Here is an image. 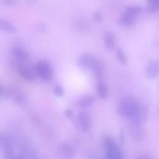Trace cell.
<instances>
[{
  "mask_svg": "<svg viewBox=\"0 0 159 159\" xmlns=\"http://www.w3.org/2000/svg\"><path fill=\"white\" fill-rule=\"evenodd\" d=\"M134 127H135V129L132 130L133 136L134 137H135V139H138V140H140V138L143 137V131L140 129L141 125L134 124Z\"/></svg>",
  "mask_w": 159,
  "mask_h": 159,
  "instance_id": "22",
  "label": "cell"
},
{
  "mask_svg": "<svg viewBox=\"0 0 159 159\" xmlns=\"http://www.w3.org/2000/svg\"><path fill=\"white\" fill-rule=\"evenodd\" d=\"M20 153L22 159H37V150L27 142H22L19 144Z\"/></svg>",
  "mask_w": 159,
  "mask_h": 159,
  "instance_id": "6",
  "label": "cell"
},
{
  "mask_svg": "<svg viewBox=\"0 0 159 159\" xmlns=\"http://www.w3.org/2000/svg\"><path fill=\"white\" fill-rule=\"evenodd\" d=\"M104 42L106 49L109 51H112L115 46V36L111 32H107L104 35Z\"/></svg>",
  "mask_w": 159,
  "mask_h": 159,
  "instance_id": "15",
  "label": "cell"
},
{
  "mask_svg": "<svg viewBox=\"0 0 159 159\" xmlns=\"http://www.w3.org/2000/svg\"><path fill=\"white\" fill-rule=\"evenodd\" d=\"M53 91L54 94L57 97H61L64 94V89L63 87L59 84H57L54 86Z\"/></svg>",
  "mask_w": 159,
  "mask_h": 159,
  "instance_id": "24",
  "label": "cell"
},
{
  "mask_svg": "<svg viewBox=\"0 0 159 159\" xmlns=\"http://www.w3.org/2000/svg\"><path fill=\"white\" fill-rule=\"evenodd\" d=\"M116 54L117 58L119 61L123 65H126L127 64V58L126 56L123 52V50L121 48H117L116 51Z\"/></svg>",
  "mask_w": 159,
  "mask_h": 159,
  "instance_id": "23",
  "label": "cell"
},
{
  "mask_svg": "<svg viewBox=\"0 0 159 159\" xmlns=\"http://www.w3.org/2000/svg\"><path fill=\"white\" fill-rule=\"evenodd\" d=\"M147 118V109L142 104L138 103L136 109L134 112V115L131 117V119L134 124L140 125L145 122Z\"/></svg>",
  "mask_w": 159,
  "mask_h": 159,
  "instance_id": "5",
  "label": "cell"
},
{
  "mask_svg": "<svg viewBox=\"0 0 159 159\" xmlns=\"http://www.w3.org/2000/svg\"><path fill=\"white\" fill-rule=\"evenodd\" d=\"M58 155L61 159H73L75 157V150L71 145L63 142L58 147Z\"/></svg>",
  "mask_w": 159,
  "mask_h": 159,
  "instance_id": "9",
  "label": "cell"
},
{
  "mask_svg": "<svg viewBox=\"0 0 159 159\" xmlns=\"http://www.w3.org/2000/svg\"><path fill=\"white\" fill-rule=\"evenodd\" d=\"M11 53L14 60L20 63L26 62L29 58L27 51L20 47H14L11 50Z\"/></svg>",
  "mask_w": 159,
  "mask_h": 159,
  "instance_id": "12",
  "label": "cell"
},
{
  "mask_svg": "<svg viewBox=\"0 0 159 159\" xmlns=\"http://www.w3.org/2000/svg\"><path fill=\"white\" fill-rule=\"evenodd\" d=\"M18 0H0L1 4L5 6H14Z\"/></svg>",
  "mask_w": 159,
  "mask_h": 159,
  "instance_id": "25",
  "label": "cell"
},
{
  "mask_svg": "<svg viewBox=\"0 0 159 159\" xmlns=\"http://www.w3.org/2000/svg\"><path fill=\"white\" fill-rule=\"evenodd\" d=\"M5 159H22V157L20 156V155L19 153V154H14L12 155V156L7 158H5Z\"/></svg>",
  "mask_w": 159,
  "mask_h": 159,
  "instance_id": "28",
  "label": "cell"
},
{
  "mask_svg": "<svg viewBox=\"0 0 159 159\" xmlns=\"http://www.w3.org/2000/svg\"><path fill=\"white\" fill-rule=\"evenodd\" d=\"M148 4L147 10L148 12L153 14L158 11L159 9V0H148Z\"/></svg>",
  "mask_w": 159,
  "mask_h": 159,
  "instance_id": "20",
  "label": "cell"
},
{
  "mask_svg": "<svg viewBox=\"0 0 159 159\" xmlns=\"http://www.w3.org/2000/svg\"><path fill=\"white\" fill-rule=\"evenodd\" d=\"M142 11V8L140 6H129L128 7H127L125 10L124 11V12L135 16L136 17H137V16Z\"/></svg>",
  "mask_w": 159,
  "mask_h": 159,
  "instance_id": "21",
  "label": "cell"
},
{
  "mask_svg": "<svg viewBox=\"0 0 159 159\" xmlns=\"http://www.w3.org/2000/svg\"><path fill=\"white\" fill-rule=\"evenodd\" d=\"M96 58L90 53H83L78 58V66L82 70H90L95 63Z\"/></svg>",
  "mask_w": 159,
  "mask_h": 159,
  "instance_id": "8",
  "label": "cell"
},
{
  "mask_svg": "<svg viewBox=\"0 0 159 159\" xmlns=\"http://www.w3.org/2000/svg\"><path fill=\"white\" fill-rule=\"evenodd\" d=\"M14 140L7 134H0V147L3 152L4 159L14 154Z\"/></svg>",
  "mask_w": 159,
  "mask_h": 159,
  "instance_id": "3",
  "label": "cell"
},
{
  "mask_svg": "<svg viewBox=\"0 0 159 159\" xmlns=\"http://www.w3.org/2000/svg\"><path fill=\"white\" fill-rule=\"evenodd\" d=\"M16 30V27L12 23L4 19H0V31L9 34H14Z\"/></svg>",
  "mask_w": 159,
  "mask_h": 159,
  "instance_id": "17",
  "label": "cell"
},
{
  "mask_svg": "<svg viewBox=\"0 0 159 159\" xmlns=\"http://www.w3.org/2000/svg\"><path fill=\"white\" fill-rule=\"evenodd\" d=\"M94 101V97L92 94H86L83 96L80 101L79 106L81 108H87L91 106Z\"/></svg>",
  "mask_w": 159,
  "mask_h": 159,
  "instance_id": "19",
  "label": "cell"
},
{
  "mask_svg": "<svg viewBox=\"0 0 159 159\" xmlns=\"http://www.w3.org/2000/svg\"><path fill=\"white\" fill-rule=\"evenodd\" d=\"M78 125L80 130L83 132H86L91 127V117L90 116L84 111L80 112L78 115L77 118Z\"/></svg>",
  "mask_w": 159,
  "mask_h": 159,
  "instance_id": "11",
  "label": "cell"
},
{
  "mask_svg": "<svg viewBox=\"0 0 159 159\" xmlns=\"http://www.w3.org/2000/svg\"><path fill=\"white\" fill-rule=\"evenodd\" d=\"M65 116L68 119H72L73 118V112L71 109H66L64 111Z\"/></svg>",
  "mask_w": 159,
  "mask_h": 159,
  "instance_id": "26",
  "label": "cell"
},
{
  "mask_svg": "<svg viewBox=\"0 0 159 159\" xmlns=\"http://www.w3.org/2000/svg\"><path fill=\"white\" fill-rule=\"evenodd\" d=\"M136 18L137 17L135 16L123 12V13L121 14L120 17L119 19V22L122 25L130 26L135 22Z\"/></svg>",
  "mask_w": 159,
  "mask_h": 159,
  "instance_id": "16",
  "label": "cell"
},
{
  "mask_svg": "<svg viewBox=\"0 0 159 159\" xmlns=\"http://www.w3.org/2000/svg\"><path fill=\"white\" fill-rule=\"evenodd\" d=\"M140 159H151L150 158H148V157H143V158H141Z\"/></svg>",
  "mask_w": 159,
  "mask_h": 159,
  "instance_id": "32",
  "label": "cell"
},
{
  "mask_svg": "<svg viewBox=\"0 0 159 159\" xmlns=\"http://www.w3.org/2000/svg\"><path fill=\"white\" fill-rule=\"evenodd\" d=\"M37 76L47 81L51 80L53 78V71L51 65L46 60L39 61L35 66Z\"/></svg>",
  "mask_w": 159,
  "mask_h": 159,
  "instance_id": "4",
  "label": "cell"
},
{
  "mask_svg": "<svg viewBox=\"0 0 159 159\" xmlns=\"http://www.w3.org/2000/svg\"><path fill=\"white\" fill-rule=\"evenodd\" d=\"M37 0H27V2L29 4H34V3H35L37 2Z\"/></svg>",
  "mask_w": 159,
  "mask_h": 159,
  "instance_id": "31",
  "label": "cell"
},
{
  "mask_svg": "<svg viewBox=\"0 0 159 159\" xmlns=\"http://www.w3.org/2000/svg\"><path fill=\"white\" fill-rule=\"evenodd\" d=\"M96 91L99 98L106 99L108 96V88L106 83L102 80H99L96 84Z\"/></svg>",
  "mask_w": 159,
  "mask_h": 159,
  "instance_id": "14",
  "label": "cell"
},
{
  "mask_svg": "<svg viewBox=\"0 0 159 159\" xmlns=\"http://www.w3.org/2000/svg\"><path fill=\"white\" fill-rule=\"evenodd\" d=\"M138 102L131 97L122 98L117 107L118 114L125 118L131 119L137 106Z\"/></svg>",
  "mask_w": 159,
  "mask_h": 159,
  "instance_id": "1",
  "label": "cell"
},
{
  "mask_svg": "<svg viewBox=\"0 0 159 159\" xmlns=\"http://www.w3.org/2000/svg\"><path fill=\"white\" fill-rule=\"evenodd\" d=\"M120 143L121 145H123L124 143V134L123 132H121L120 134Z\"/></svg>",
  "mask_w": 159,
  "mask_h": 159,
  "instance_id": "29",
  "label": "cell"
},
{
  "mask_svg": "<svg viewBox=\"0 0 159 159\" xmlns=\"http://www.w3.org/2000/svg\"><path fill=\"white\" fill-rule=\"evenodd\" d=\"M9 97H10L12 101L20 107H24L27 104V101L25 94L18 89H9Z\"/></svg>",
  "mask_w": 159,
  "mask_h": 159,
  "instance_id": "10",
  "label": "cell"
},
{
  "mask_svg": "<svg viewBox=\"0 0 159 159\" xmlns=\"http://www.w3.org/2000/svg\"><path fill=\"white\" fill-rule=\"evenodd\" d=\"M13 65L17 68V70L21 77L26 81L32 82L38 77L35 67L27 64L26 62L20 63L14 60Z\"/></svg>",
  "mask_w": 159,
  "mask_h": 159,
  "instance_id": "2",
  "label": "cell"
},
{
  "mask_svg": "<svg viewBox=\"0 0 159 159\" xmlns=\"http://www.w3.org/2000/svg\"><path fill=\"white\" fill-rule=\"evenodd\" d=\"M106 148V159H123V153L115 141L105 146Z\"/></svg>",
  "mask_w": 159,
  "mask_h": 159,
  "instance_id": "7",
  "label": "cell"
},
{
  "mask_svg": "<svg viewBox=\"0 0 159 159\" xmlns=\"http://www.w3.org/2000/svg\"><path fill=\"white\" fill-rule=\"evenodd\" d=\"M4 91H5V88L0 84V98L1 96H4Z\"/></svg>",
  "mask_w": 159,
  "mask_h": 159,
  "instance_id": "30",
  "label": "cell"
},
{
  "mask_svg": "<svg viewBox=\"0 0 159 159\" xmlns=\"http://www.w3.org/2000/svg\"><path fill=\"white\" fill-rule=\"evenodd\" d=\"M159 72V64L157 60H151L147 65L145 70V75L148 79L155 78Z\"/></svg>",
  "mask_w": 159,
  "mask_h": 159,
  "instance_id": "13",
  "label": "cell"
},
{
  "mask_svg": "<svg viewBox=\"0 0 159 159\" xmlns=\"http://www.w3.org/2000/svg\"><path fill=\"white\" fill-rule=\"evenodd\" d=\"M93 17H94V19L97 21V22H99V21H101L102 20V15L100 12H96L94 15H93Z\"/></svg>",
  "mask_w": 159,
  "mask_h": 159,
  "instance_id": "27",
  "label": "cell"
},
{
  "mask_svg": "<svg viewBox=\"0 0 159 159\" xmlns=\"http://www.w3.org/2000/svg\"><path fill=\"white\" fill-rule=\"evenodd\" d=\"M90 70H91L93 76L97 80H101L103 75V66L99 61L96 60Z\"/></svg>",
  "mask_w": 159,
  "mask_h": 159,
  "instance_id": "18",
  "label": "cell"
}]
</instances>
